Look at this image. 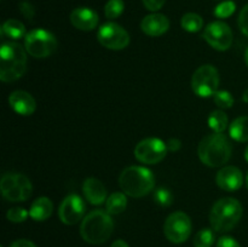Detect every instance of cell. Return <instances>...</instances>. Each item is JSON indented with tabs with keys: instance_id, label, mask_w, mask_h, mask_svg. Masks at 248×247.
<instances>
[{
	"instance_id": "cell-18",
	"label": "cell",
	"mask_w": 248,
	"mask_h": 247,
	"mask_svg": "<svg viewBox=\"0 0 248 247\" xmlns=\"http://www.w3.org/2000/svg\"><path fill=\"white\" fill-rule=\"evenodd\" d=\"M82 191L92 205H102L107 200V189L99 179L97 178H87L82 185Z\"/></svg>"
},
{
	"instance_id": "cell-20",
	"label": "cell",
	"mask_w": 248,
	"mask_h": 247,
	"mask_svg": "<svg viewBox=\"0 0 248 247\" xmlns=\"http://www.w3.org/2000/svg\"><path fill=\"white\" fill-rule=\"evenodd\" d=\"M230 137L237 142H248V116L235 119L229 127Z\"/></svg>"
},
{
	"instance_id": "cell-2",
	"label": "cell",
	"mask_w": 248,
	"mask_h": 247,
	"mask_svg": "<svg viewBox=\"0 0 248 247\" xmlns=\"http://www.w3.org/2000/svg\"><path fill=\"white\" fill-rule=\"evenodd\" d=\"M27 70V51L17 43H6L0 48V79L12 82Z\"/></svg>"
},
{
	"instance_id": "cell-34",
	"label": "cell",
	"mask_w": 248,
	"mask_h": 247,
	"mask_svg": "<svg viewBox=\"0 0 248 247\" xmlns=\"http://www.w3.org/2000/svg\"><path fill=\"white\" fill-rule=\"evenodd\" d=\"M217 247H241L239 245V242L235 239L230 236H223L220 237L219 241H218Z\"/></svg>"
},
{
	"instance_id": "cell-40",
	"label": "cell",
	"mask_w": 248,
	"mask_h": 247,
	"mask_svg": "<svg viewBox=\"0 0 248 247\" xmlns=\"http://www.w3.org/2000/svg\"><path fill=\"white\" fill-rule=\"evenodd\" d=\"M245 159H246V161L248 162V145H247L246 150H245Z\"/></svg>"
},
{
	"instance_id": "cell-6",
	"label": "cell",
	"mask_w": 248,
	"mask_h": 247,
	"mask_svg": "<svg viewBox=\"0 0 248 247\" xmlns=\"http://www.w3.org/2000/svg\"><path fill=\"white\" fill-rule=\"evenodd\" d=\"M2 196L11 202H22L31 198L33 185L22 173H5L0 182Z\"/></svg>"
},
{
	"instance_id": "cell-23",
	"label": "cell",
	"mask_w": 248,
	"mask_h": 247,
	"mask_svg": "<svg viewBox=\"0 0 248 247\" xmlns=\"http://www.w3.org/2000/svg\"><path fill=\"white\" fill-rule=\"evenodd\" d=\"M181 26L184 31L189 33H196L201 31L203 27V19L200 15L194 14V12H188L184 15L181 19Z\"/></svg>"
},
{
	"instance_id": "cell-28",
	"label": "cell",
	"mask_w": 248,
	"mask_h": 247,
	"mask_svg": "<svg viewBox=\"0 0 248 247\" xmlns=\"http://www.w3.org/2000/svg\"><path fill=\"white\" fill-rule=\"evenodd\" d=\"M236 10V5L232 0H228V1H223L218 5L215 9V15L218 18H228V17L232 16V14Z\"/></svg>"
},
{
	"instance_id": "cell-17",
	"label": "cell",
	"mask_w": 248,
	"mask_h": 247,
	"mask_svg": "<svg viewBox=\"0 0 248 247\" xmlns=\"http://www.w3.org/2000/svg\"><path fill=\"white\" fill-rule=\"evenodd\" d=\"M170 28V21L165 15L152 14L145 16L140 22V29L149 36H160Z\"/></svg>"
},
{
	"instance_id": "cell-24",
	"label": "cell",
	"mask_w": 248,
	"mask_h": 247,
	"mask_svg": "<svg viewBox=\"0 0 248 247\" xmlns=\"http://www.w3.org/2000/svg\"><path fill=\"white\" fill-rule=\"evenodd\" d=\"M228 116L227 114L223 113L222 110H215L211 113L210 118H208V126L213 130L216 133H223L225 128L228 127Z\"/></svg>"
},
{
	"instance_id": "cell-21",
	"label": "cell",
	"mask_w": 248,
	"mask_h": 247,
	"mask_svg": "<svg viewBox=\"0 0 248 247\" xmlns=\"http://www.w3.org/2000/svg\"><path fill=\"white\" fill-rule=\"evenodd\" d=\"M1 33L2 35L7 36L14 40H18V39L26 36V27L22 22L18 19H7L1 27Z\"/></svg>"
},
{
	"instance_id": "cell-5",
	"label": "cell",
	"mask_w": 248,
	"mask_h": 247,
	"mask_svg": "<svg viewBox=\"0 0 248 247\" xmlns=\"http://www.w3.org/2000/svg\"><path fill=\"white\" fill-rule=\"evenodd\" d=\"M244 208L239 200L234 198H223L216 201L210 213V222L213 229L219 232L232 230L240 222Z\"/></svg>"
},
{
	"instance_id": "cell-4",
	"label": "cell",
	"mask_w": 248,
	"mask_h": 247,
	"mask_svg": "<svg viewBox=\"0 0 248 247\" xmlns=\"http://www.w3.org/2000/svg\"><path fill=\"white\" fill-rule=\"evenodd\" d=\"M114 229V222L110 215L103 210L90 212L80 225V234L86 242L99 245L110 237Z\"/></svg>"
},
{
	"instance_id": "cell-14",
	"label": "cell",
	"mask_w": 248,
	"mask_h": 247,
	"mask_svg": "<svg viewBox=\"0 0 248 247\" xmlns=\"http://www.w3.org/2000/svg\"><path fill=\"white\" fill-rule=\"evenodd\" d=\"M216 182L218 186L225 191L239 190L244 183V174L237 167L225 166L218 171Z\"/></svg>"
},
{
	"instance_id": "cell-9",
	"label": "cell",
	"mask_w": 248,
	"mask_h": 247,
	"mask_svg": "<svg viewBox=\"0 0 248 247\" xmlns=\"http://www.w3.org/2000/svg\"><path fill=\"white\" fill-rule=\"evenodd\" d=\"M165 236L173 244L186 241L191 234V220L186 213L173 212L167 217L164 224Z\"/></svg>"
},
{
	"instance_id": "cell-26",
	"label": "cell",
	"mask_w": 248,
	"mask_h": 247,
	"mask_svg": "<svg viewBox=\"0 0 248 247\" xmlns=\"http://www.w3.org/2000/svg\"><path fill=\"white\" fill-rule=\"evenodd\" d=\"M125 9V4L123 0H109L104 7V14L109 19L118 18Z\"/></svg>"
},
{
	"instance_id": "cell-3",
	"label": "cell",
	"mask_w": 248,
	"mask_h": 247,
	"mask_svg": "<svg viewBox=\"0 0 248 247\" xmlns=\"http://www.w3.org/2000/svg\"><path fill=\"white\" fill-rule=\"evenodd\" d=\"M119 184L126 195L143 198L154 189L155 178L152 171L142 166H130L121 172Z\"/></svg>"
},
{
	"instance_id": "cell-37",
	"label": "cell",
	"mask_w": 248,
	"mask_h": 247,
	"mask_svg": "<svg viewBox=\"0 0 248 247\" xmlns=\"http://www.w3.org/2000/svg\"><path fill=\"white\" fill-rule=\"evenodd\" d=\"M110 247H128V245L124 240H116V241L111 244Z\"/></svg>"
},
{
	"instance_id": "cell-13",
	"label": "cell",
	"mask_w": 248,
	"mask_h": 247,
	"mask_svg": "<svg viewBox=\"0 0 248 247\" xmlns=\"http://www.w3.org/2000/svg\"><path fill=\"white\" fill-rule=\"evenodd\" d=\"M85 213V203L77 194L65 196L60 205L58 216L60 219L67 225H74L81 220Z\"/></svg>"
},
{
	"instance_id": "cell-39",
	"label": "cell",
	"mask_w": 248,
	"mask_h": 247,
	"mask_svg": "<svg viewBox=\"0 0 248 247\" xmlns=\"http://www.w3.org/2000/svg\"><path fill=\"white\" fill-rule=\"evenodd\" d=\"M245 61H246V64H247V67H248V47H247L246 52H245Z\"/></svg>"
},
{
	"instance_id": "cell-38",
	"label": "cell",
	"mask_w": 248,
	"mask_h": 247,
	"mask_svg": "<svg viewBox=\"0 0 248 247\" xmlns=\"http://www.w3.org/2000/svg\"><path fill=\"white\" fill-rule=\"evenodd\" d=\"M242 99H244V102H246V103H248V89L244 92V96H242Z\"/></svg>"
},
{
	"instance_id": "cell-19",
	"label": "cell",
	"mask_w": 248,
	"mask_h": 247,
	"mask_svg": "<svg viewBox=\"0 0 248 247\" xmlns=\"http://www.w3.org/2000/svg\"><path fill=\"white\" fill-rule=\"evenodd\" d=\"M53 205L52 201L48 198L41 196L38 198L31 206L29 210V216L33 218L36 222H43V220L47 219L51 215H52Z\"/></svg>"
},
{
	"instance_id": "cell-36",
	"label": "cell",
	"mask_w": 248,
	"mask_h": 247,
	"mask_svg": "<svg viewBox=\"0 0 248 247\" xmlns=\"http://www.w3.org/2000/svg\"><path fill=\"white\" fill-rule=\"evenodd\" d=\"M10 247H36V246L31 241H29V240L21 239V240H16L15 242H12V244L10 245Z\"/></svg>"
},
{
	"instance_id": "cell-1",
	"label": "cell",
	"mask_w": 248,
	"mask_h": 247,
	"mask_svg": "<svg viewBox=\"0 0 248 247\" xmlns=\"http://www.w3.org/2000/svg\"><path fill=\"white\" fill-rule=\"evenodd\" d=\"M232 147L229 138L223 133H210L201 139L198 154L206 166L219 167L227 164L232 157Z\"/></svg>"
},
{
	"instance_id": "cell-8",
	"label": "cell",
	"mask_w": 248,
	"mask_h": 247,
	"mask_svg": "<svg viewBox=\"0 0 248 247\" xmlns=\"http://www.w3.org/2000/svg\"><path fill=\"white\" fill-rule=\"evenodd\" d=\"M219 86V73L211 64L201 65L191 77V89L199 97L215 96Z\"/></svg>"
},
{
	"instance_id": "cell-10",
	"label": "cell",
	"mask_w": 248,
	"mask_h": 247,
	"mask_svg": "<svg viewBox=\"0 0 248 247\" xmlns=\"http://www.w3.org/2000/svg\"><path fill=\"white\" fill-rule=\"evenodd\" d=\"M167 154L166 143L159 138H145L135 148V156L138 161L147 165L159 164Z\"/></svg>"
},
{
	"instance_id": "cell-12",
	"label": "cell",
	"mask_w": 248,
	"mask_h": 247,
	"mask_svg": "<svg viewBox=\"0 0 248 247\" xmlns=\"http://www.w3.org/2000/svg\"><path fill=\"white\" fill-rule=\"evenodd\" d=\"M203 38L211 47L218 51H225L230 48L232 44V31L224 22L216 21L206 27Z\"/></svg>"
},
{
	"instance_id": "cell-35",
	"label": "cell",
	"mask_w": 248,
	"mask_h": 247,
	"mask_svg": "<svg viewBox=\"0 0 248 247\" xmlns=\"http://www.w3.org/2000/svg\"><path fill=\"white\" fill-rule=\"evenodd\" d=\"M166 145L167 150H170V152H178L182 147V143L181 140L177 139V138H170V139L167 140Z\"/></svg>"
},
{
	"instance_id": "cell-30",
	"label": "cell",
	"mask_w": 248,
	"mask_h": 247,
	"mask_svg": "<svg viewBox=\"0 0 248 247\" xmlns=\"http://www.w3.org/2000/svg\"><path fill=\"white\" fill-rule=\"evenodd\" d=\"M154 200L157 205L162 206V207H169L172 203V194L169 189L160 188L155 191Z\"/></svg>"
},
{
	"instance_id": "cell-16",
	"label": "cell",
	"mask_w": 248,
	"mask_h": 247,
	"mask_svg": "<svg viewBox=\"0 0 248 247\" xmlns=\"http://www.w3.org/2000/svg\"><path fill=\"white\" fill-rule=\"evenodd\" d=\"M70 22L80 31H93L98 24V15L89 7H78L70 14Z\"/></svg>"
},
{
	"instance_id": "cell-7",
	"label": "cell",
	"mask_w": 248,
	"mask_h": 247,
	"mask_svg": "<svg viewBox=\"0 0 248 247\" xmlns=\"http://www.w3.org/2000/svg\"><path fill=\"white\" fill-rule=\"evenodd\" d=\"M24 48L35 58H46L57 48L55 35L45 29H34L24 38Z\"/></svg>"
},
{
	"instance_id": "cell-41",
	"label": "cell",
	"mask_w": 248,
	"mask_h": 247,
	"mask_svg": "<svg viewBox=\"0 0 248 247\" xmlns=\"http://www.w3.org/2000/svg\"><path fill=\"white\" fill-rule=\"evenodd\" d=\"M246 185H247V188H248V173H247V177H246Z\"/></svg>"
},
{
	"instance_id": "cell-31",
	"label": "cell",
	"mask_w": 248,
	"mask_h": 247,
	"mask_svg": "<svg viewBox=\"0 0 248 247\" xmlns=\"http://www.w3.org/2000/svg\"><path fill=\"white\" fill-rule=\"evenodd\" d=\"M239 27L242 33L248 38V4L241 10L239 16Z\"/></svg>"
},
{
	"instance_id": "cell-27",
	"label": "cell",
	"mask_w": 248,
	"mask_h": 247,
	"mask_svg": "<svg viewBox=\"0 0 248 247\" xmlns=\"http://www.w3.org/2000/svg\"><path fill=\"white\" fill-rule=\"evenodd\" d=\"M213 98H215L216 106L222 109H229L234 104V98H232V93L228 91H224V90L216 92Z\"/></svg>"
},
{
	"instance_id": "cell-22",
	"label": "cell",
	"mask_w": 248,
	"mask_h": 247,
	"mask_svg": "<svg viewBox=\"0 0 248 247\" xmlns=\"http://www.w3.org/2000/svg\"><path fill=\"white\" fill-rule=\"evenodd\" d=\"M107 212L109 215H119L123 213L127 207V199L124 193H114L107 199Z\"/></svg>"
},
{
	"instance_id": "cell-25",
	"label": "cell",
	"mask_w": 248,
	"mask_h": 247,
	"mask_svg": "<svg viewBox=\"0 0 248 247\" xmlns=\"http://www.w3.org/2000/svg\"><path fill=\"white\" fill-rule=\"evenodd\" d=\"M215 242V234L211 229H202L194 237L195 247H211Z\"/></svg>"
},
{
	"instance_id": "cell-15",
	"label": "cell",
	"mask_w": 248,
	"mask_h": 247,
	"mask_svg": "<svg viewBox=\"0 0 248 247\" xmlns=\"http://www.w3.org/2000/svg\"><path fill=\"white\" fill-rule=\"evenodd\" d=\"M9 104L17 114L24 116L31 115L36 109V102L34 97L22 90H17L10 94Z\"/></svg>"
},
{
	"instance_id": "cell-11",
	"label": "cell",
	"mask_w": 248,
	"mask_h": 247,
	"mask_svg": "<svg viewBox=\"0 0 248 247\" xmlns=\"http://www.w3.org/2000/svg\"><path fill=\"white\" fill-rule=\"evenodd\" d=\"M99 44L103 45L104 47L110 48V50H123L127 47L130 44V35L119 24L109 22V23L103 24L99 28L98 34H97Z\"/></svg>"
},
{
	"instance_id": "cell-29",
	"label": "cell",
	"mask_w": 248,
	"mask_h": 247,
	"mask_svg": "<svg viewBox=\"0 0 248 247\" xmlns=\"http://www.w3.org/2000/svg\"><path fill=\"white\" fill-rule=\"evenodd\" d=\"M29 212L23 207H14L10 208L6 213V217L12 223H22L27 219Z\"/></svg>"
},
{
	"instance_id": "cell-33",
	"label": "cell",
	"mask_w": 248,
	"mask_h": 247,
	"mask_svg": "<svg viewBox=\"0 0 248 247\" xmlns=\"http://www.w3.org/2000/svg\"><path fill=\"white\" fill-rule=\"evenodd\" d=\"M166 0H143V5L145 6V9L149 10V11H159L162 6L165 5Z\"/></svg>"
},
{
	"instance_id": "cell-32",
	"label": "cell",
	"mask_w": 248,
	"mask_h": 247,
	"mask_svg": "<svg viewBox=\"0 0 248 247\" xmlns=\"http://www.w3.org/2000/svg\"><path fill=\"white\" fill-rule=\"evenodd\" d=\"M19 7V11L21 14L26 17L27 19H31L35 15V10H34V6L28 1H22L21 4L18 5Z\"/></svg>"
}]
</instances>
